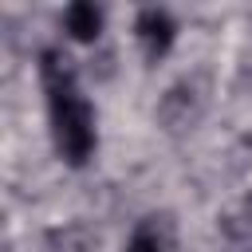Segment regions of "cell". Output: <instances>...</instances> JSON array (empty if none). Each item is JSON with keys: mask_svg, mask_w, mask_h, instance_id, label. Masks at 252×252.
I'll return each mask as SVG.
<instances>
[{"mask_svg": "<svg viewBox=\"0 0 252 252\" xmlns=\"http://www.w3.org/2000/svg\"><path fill=\"white\" fill-rule=\"evenodd\" d=\"M35 75H39V87H43L47 130H51V146H55L59 161L71 165V169L91 165V158L98 154V114L79 87L75 59L63 47L47 43L35 55Z\"/></svg>", "mask_w": 252, "mask_h": 252, "instance_id": "cell-1", "label": "cell"}, {"mask_svg": "<svg viewBox=\"0 0 252 252\" xmlns=\"http://www.w3.org/2000/svg\"><path fill=\"white\" fill-rule=\"evenodd\" d=\"M134 39H138L146 63H161L173 51V43H177V20H173V12L158 8V4L138 8V16H134Z\"/></svg>", "mask_w": 252, "mask_h": 252, "instance_id": "cell-2", "label": "cell"}, {"mask_svg": "<svg viewBox=\"0 0 252 252\" xmlns=\"http://www.w3.org/2000/svg\"><path fill=\"white\" fill-rule=\"evenodd\" d=\"M201 110H205V87L197 79H181V83H173L161 94V102H158L154 114H158V122L169 134H181V130H193L197 126Z\"/></svg>", "mask_w": 252, "mask_h": 252, "instance_id": "cell-3", "label": "cell"}, {"mask_svg": "<svg viewBox=\"0 0 252 252\" xmlns=\"http://www.w3.org/2000/svg\"><path fill=\"white\" fill-rule=\"evenodd\" d=\"M102 24H106V12L91 0H75V4L63 8V32L75 43H94L102 35Z\"/></svg>", "mask_w": 252, "mask_h": 252, "instance_id": "cell-4", "label": "cell"}, {"mask_svg": "<svg viewBox=\"0 0 252 252\" xmlns=\"http://www.w3.org/2000/svg\"><path fill=\"white\" fill-rule=\"evenodd\" d=\"M169 248V217H142L122 252H165Z\"/></svg>", "mask_w": 252, "mask_h": 252, "instance_id": "cell-5", "label": "cell"}]
</instances>
